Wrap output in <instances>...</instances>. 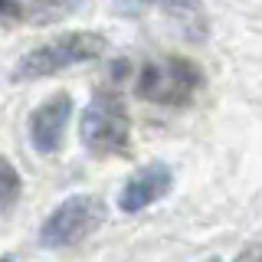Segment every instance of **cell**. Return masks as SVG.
<instances>
[{"label": "cell", "mask_w": 262, "mask_h": 262, "mask_svg": "<svg viewBox=\"0 0 262 262\" xmlns=\"http://www.w3.org/2000/svg\"><path fill=\"white\" fill-rule=\"evenodd\" d=\"M105 36L102 33H89V30H76V33H66V36H56L49 43L23 53V59L16 62L13 79L20 82H33V79H46L53 72H62L69 66H82V62H92L105 53Z\"/></svg>", "instance_id": "1"}, {"label": "cell", "mask_w": 262, "mask_h": 262, "mask_svg": "<svg viewBox=\"0 0 262 262\" xmlns=\"http://www.w3.org/2000/svg\"><path fill=\"white\" fill-rule=\"evenodd\" d=\"M79 138L89 154L108 158V154H128L131 147V121L121 105V98L112 89L95 92L92 105L82 112L79 121Z\"/></svg>", "instance_id": "2"}, {"label": "cell", "mask_w": 262, "mask_h": 262, "mask_svg": "<svg viewBox=\"0 0 262 262\" xmlns=\"http://www.w3.org/2000/svg\"><path fill=\"white\" fill-rule=\"evenodd\" d=\"M108 210H105L102 196L92 193H76L69 200H62L39 226V243L46 249H69V246L82 243L85 236H92L98 226L105 223Z\"/></svg>", "instance_id": "3"}, {"label": "cell", "mask_w": 262, "mask_h": 262, "mask_svg": "<svg viewBox=\"0 0 262 262\" xmlns=\"http://www.w3.org/2000/svg\"><path fill=\"white\" fill-rule=\"evenodd\" d=\"M200 82H203V72L190 59H164V62L144 66L135 92L138 98H147V102H158V105H184L200 89Z\"/></svg>", "instance_id": "4"}, {"label": "cell", "mask_w": 262, "mask_h": 262, "mask_svg": "<svg viewBox=\"0 0 262 262\" xmlns=\"http://www.w3.org/2000/svg\"><path fill=\"white\" fill-rule=\"evenodd\" d=\"M72 118V95L56 92L30 115V144L39 154H56L62 147L66 125Z\"/></svg>", "instance_id": "5"}, {"label": "cell", "mask_w": 262, "mask_h": 262, "mask_svg": "<svg viewBox=\"0 0 262 262\" xmlns=\"http://www.w3.org/2000/svg\"><path fill=\"white\" fill-rule=\"evenodd\" d=\"M170 184H174V177H170V170L164 167V164H144L141 170H135L125 187H121V196H118V207L125 213H141L147 210L151 203H158L167 196Z\"/></svg>", "instance_id": "6"}, {"label": "cell", "mask_w": 262, "mask_h": 262, "mask_svg": "<svg viewBox=\"0 0 262 262\" xmlns=\"http://www.w3.org/2000/svg\"><path fill=\"white\" fill-rule=\"evenodd\" d=\"M20 184L23 180L16 174V167L0 154V213H7L16 200H20Z\"/></svg>", "instance_id": "7"}, {"label": "cell", "mask_w": 262, "mask_h": 262, "mask_svg": "<svg viewBox=\"0 0 262 262\" xmlns=\"http://www.w3.org/2000/svg\"><path fill=\"white\" fill-rule=\"evenodd\" d=\"M20 4L16 0H0V23H13V20H20Z\"/></svg>", "instance_id": "8"}, {"label": "cell", "mask_w": 262, "mask_h": 262, "mask_svg": "<svg viewBox=\"0 0 262 262\" xmlns=\"http://www.w3.org/2000/svg\"><path fill=\"white\" fill-rule=\"evenodd\" d=\"M262 256V246H249V249L239 252V259H259Z\"/></svg>", "instance_id": "9"}]
</instances>
